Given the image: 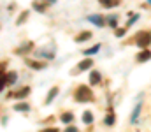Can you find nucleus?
<instances>
[{
  "label": "nucleus",
  "mask_w": 151,
  "mask_h": 132,
  "mask_svg": "<svg viewBox=\"0 0 151 132\" xmlns=\"http://www.w3.org/2000/svg\"><path fill=\"white\" fill-rule=\"evenodd\" d=\"M74 100L76 102H90V100H93V93L86 85H81L74 92Z\"/></svg>",
  "instance_id": "1"
},
{
  "label": "nucleus",
  "mask_w": 151,
  "mask_h": 132,
  "mask_svg": "<svg viewBox=\"0 0 151 132\" xmlns=\"http://www.w3.org/2000/svg\"><path fill=\"white\" fill-rule=\"evenodd\" d=\"M151 43V34L148 32H139L135 35V44L141 46V48H148V44Z\"/></svg>",
  "instance_id": "2"
},
{
  "label": "nucleus",
  "mask_w": 151,
  "mask_h": 132,
  "mask_svg": "<svg viewBox=\"0 0 151 132\" xmlns=\"http://www.w3.org/2000/svg\"><path fill=\"white\" fill-rule=\"evenodd\" d=\"M88 21L93 23V25H97V27H104L106 25V19H104L102 14H90L88 16Z\"/></svg>",
  "instance_id": "3"
},
{
  "label": "nucleus",
  "mask_w": 151,
  "mask_h": 132,
  "mask_svg": "<svg viewBox=\"0 0 151 132\" xmlns=\"http://www.w3.org/2000/svg\"><path fill=\"white\" fill-rule=\"evenodd\" d=\"M142 97V95H141ZM137 99V106L134 107V111H132V116H130V122L134 123V122H137V118H139V113H141V107H142V99Z\"/></svg>",
  "instance_id": "4"
},
{
  "label": "nucleus",
  "mask_w": 151,
  "mask_h": 132,
  "mask_svg": "<svg viewBox=\"0 0 151 132\" xmlns=\"http://www.w3.org/2000/svg\"><path fill=\"white\" fill-rule=\"evenodd\" d=\"M91 65H93V60H91V58H86V60L79 62V65H77V69H76L74 72H83V71H88V69H91Z\"/></svg>",
  "instance_id": "5"
},
{
  "label": "nucleus",
  "mask_w": 151,
  "mask_h": 132,
  "mask_svg": "<svg viewBox=\"0 0 151 132\" xmlns=\"http://www.w3.org/2000/svg\"><path fill=\"white\" fill-rule=\"evenodd\" d=\"M100 81H102L100 72H99V71H91V72H90V83H91V85H99Z\"/></svg>",
  "instance_id": "6"
},
{
  "label": "nucleus",
  "mask_w": 151,
  "mask_h": 132,
  "mask_svg": "<svg viewBox=\"0 0 151 132\" xmlns=\"http://www.w3.org/2000/svg\"><path fill=\"white\" fill-rule=\"evenodd\" d=\"M27 65L32 67V69H37V71L46 69V63H44V62H35V60H27Z\"/></svg>",
  "instance_id": "7"
},
{
  "label": "nucleus",
  "mask_w": 151,
  "mask_h": 132,
  "mask_svg": "<svg viewBox=\"0 0 151 132\" xmlns=\"http://www.w3.org/2000/svg\"><path fill=\"white\" fill-rule=\"evenodd\" d=\"M58 92H60V90H58L56 87L51 88V90H49V93H47V97H46V104H51V102L55 100V97L58 95Z\"/></svg>",
  "instance_id": "8"
},
{
  "label": "nucleus",
  "mask_w": 151,
  "mask_h": 132,
  "mask_svg": "<svg viewBox=\"0 0 151 132\" xmlns=\"http://www.w3.org/2000/svg\"><path fill=\"white\" fill-rule=\"evenodd\" d=\"M14 109H16V111L28 113V111H30V104H27V102H18V104H14Z\"/></svg>",
  "instance_id": "9"
},
{
  "label": "nucleus",
  "mask_w": 151,
  "mask_h": 132,
  "mask_svg": "<svg viewBox=\"0 0 151 132\" xmlns=\"http://www.w3.org/2000/svg\"><path fill=\"white\" fill-rule=\"evenodd\" d=\"M151 58V53L148 49H144V51H141L139 55H137V62H146V60H150Z\"/></svg>",
  "instance_id": "10"
},
{
  "label": "nucleus",
  "mask_w": 151,
  "mask_h": 132,
  "mask_svg": "<svg viewBox=\"0 0 151 132\" xmlns=\"http://www.w3.org/2000/svg\"><path fill=\"white\" fill-rule=\"evenodd\" d=\"M88 39H91V32H83V34H79V35L76 37V43H84V41H88Z\"/></svg>",
  "instance_id": "11"
},
{
  "label": "nucleus",
  "mask_w": 151,
  "mask_h": 132,
  "mask_svg": "<svg viewBox=\"0 0 151 132\" xmlns=\"http://www.w3.org/2000/svg\"><path fill=\"white\" fill-rule=\"evenodd\" d=\"M83 122H84L86 125L93 123V113H91V111H84V113H83Z\"/></svg>",
  "instance_id": "12"
},
{
  "label": "nucleus",
  "mask_w": 151,
  "mask_h": 132,
  "mask_svg": "<svg viewBox=\"0 0 151 132\" xmlns=\"http://www.w3.org/2000/svg\"><path fill=\"white\" fill-rule=\"evenodd\" d=\"M137 19H139V14H135V12L132 14V12H130V18H128V21H127V28H130V27H132Z\"/></svg>",
  "instance_id": "13"
},
{
  "label": "nucleus",
  "mask_w": 151,
  "mask_h": 132,
  "mask_svg": "<svg viewBox=\"0 0 151 132\" xmlns=\"http://www.w3.org/2000/svg\"><path fill=\"white\" fill-rule=\"evenodd\" d=\"M99 49H100V44H97V46H93V48H88V49H84L83 53H84L86 56H90V55H95Z\"/></svg>",
  "instance_id": "14"
},
{
  "label": "nucleus",
  "mask_w": 151,
  "mask_h": 132,
  "mask_svg": "<svg viewBox=\"0 0 151 132\" xmlns=\"http://www.w3.org/2000/svg\"><path fill=\"white\" fill-rule=\"evenodd\" d=\"M60 120H62V122H63V123H70V122H72V120H74V115H72V113H63V115H62V118H60Z\"/></svg>",
  "instance_id": "15"
},
{
  "label": "nucleus",
  "mask_w": 151,
  "mask_h": 132,
  "mask_svg": "<svg viewBox=\"0 0 151 132\" xmlns=\"http://www.w3.org/2000/svg\"><path fill=\"white\" fill-rule=\"evenodd\" d=\"M104 123H106L107 127H111V125H114V113H107V116L104 118Z\"/></svg>",
  "instance_id": "16"
},
{
  "label": "nucleus",
  "mask_w": 151,
  "mask_h": 132,
  "mask_svg": "<svg viewBox=\"0 0 151 132\" xmlns=\"http://www.w3.org/2000/svg\"><path fill=\"white\" fill-rule=\"evenodd\" d=\"M7 81H9V85H16L18 74H16V72H9V74H7Z\"/></svg>",
  "instance_id": "17"
},
{
  "label": "nucleus",
  "mask_w": 151,
  "mask_h": 132,
  "mask_svg": "<svg viewBox=\"0 0 151 132\" xmlns=\"http://www.w3.org/2000/svg\"><path fill=\"white\" fill-rule=\"evenodd\" d=\"M28 93H30V88L27 87V88H23L21 92H18V95H16V97H18V99H23V97H27Z\"/></svg>",
  "instance_id": "18"
},
{
  "label": "nucleus",
  "mask_w": 151,
  "mask_h": 132,
  "mask_svg": "<svg viewBox=\"0 0 151 132\" xmlns=\"http://www.w3.org/2000/svg\"><path fill=\"white\" fill-rule=\"evenodd\" d=\"M125 34H127V28H118V30L114 32V35H116V37H123Z\"/></svg>",
  "instance_id": "19"
},
{
  "label": "nucleus",
  "mask_w": 151,
  "mask_h": 132,
  "mask_svg": "<svg viewBox=\"0 0 151 132\" xmlns=\"http://www.w3.org/2000/svg\"><path fill=\"white\" fill-rule=\"evenodd\" d=\"M27 14H28V12H23V16H19V18H18V21H16V23H18V25H21V23H23V21H25V19H27Z\"/></svg>",
  "instance_id": "20"
},
{
  "label": "nucleus",
  "mask_w": 151,
  "mask_h": 132,
  "mask_svg": "<svg viewBox=\"0 0 151 132\" xmlns=\"http://www.w3.org/2000/svg\"><path fill=\"white\" fill-rule=\"evenodd\" d=\"M30 48H32V44L28 43V44H25V46H23V48H19V49H18V51H19V53H25V51H27V49H30Z\"/></svg>",
  "instance_id": "21"
},
{
  "label": "nucleus",
  "mask_w": 151,
  "mask_h": 132,
  "mask_svg": "<svg viewBox=\"0 0 151 132\" xmlns=\"http://www.w3.org/2000/svg\"><path fill=\"white\" fill-rule=\"evenodd\" d=\"M34 9L39 12H44V5H40V4H34Z\"/></svg>",
  "instance_id": "22"
},
{
  "label": "nucleus",
  "mask_w": 151,
  "mask_h": 132,
  "mask_svg": "<svg viewBox=\"0 0 151 132\" xmlns=\"http://www.w3.org/2000/svg\"><path fill=\"white\" fill-rule=\"evenodd\" d=\"M109 25H111L113 28H116V16H111V18H109Z\"/></svg>",
  "instance_id": "23"
},
{
  "label": "nucleus",
  "mask_w": 151,
  "mask_h": 132,
  "mask_svg": "<svg viewBox=\"0 0 151 132\" xmlns=\"http://www.w3.org/2000/svg\"><path fill=\"white\" fill-rule=\"evenodd\" d=\"M109 2H111V0H99V4H100V5H104L106 9L109 7Z\"/></svg>",
  "instance_id": "24"
},
{
  "label": "nucleus",
  "mask_w": 151,
  "mask_h": 132,
  "mask_svg": "<svg viewBox=\"0 0 151 132\" xmlns=\"http://www.w3.org/2000/svg\"><path fill=\"white\" fill-rule=\"evenodd\" d=\"M63 132H79V131H77V127H67Z\"/></svg>",
  "instance_id": "25"
},
{
  "label": "nucleus",
  "mask_w": 151,
  "mask_h": 132,
  "mask_svg": "<svg viewBox=\"0 0 151 132\" xmlns=\"http://www.w3.org/2000/svg\"><path fill=\"white\" fill-rule=\"evenodd\" d=\"M40 132H58V129H44V131H40Z\"/></svg>",
  "instance_id": "26"
},
{
  "label": "nucleus",
  "mask_w": 151,
  "mask_h": 132,
  "mask_svg": "<svg viewBox=\"0 0 151 132\" xmlns=\"http://www.w3.org/2000/svg\"><path fill=\"white\" fill-rule=\"evenodd\" d=\"M44 2H49V4H55L56 0H44Z\"/></svg>",
  "instance_id": "27"
},
{
  "label": "nucleus",
  "mask_w": 151,
  "mask_h": 132,
  "mask_svg": "<svg viewBox=\"0 0 151 132\" xmlns=\"http://www.w3.org/2000/svg\"><path fill=\"white\" fill-rule=\"evenodd\" d=\"M148 4H150V5H151V0H148Z\"/></svg>",
  "instance_id": "28"
}]
</instances>
